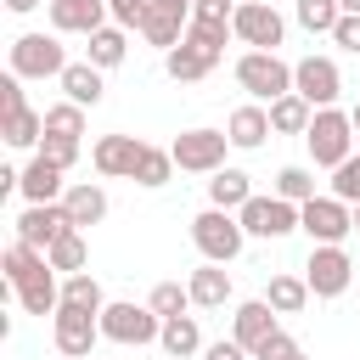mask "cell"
I'll list each match as a JSON object with an SVG mask.
<instances>
[{"label": "cell", "instance_id": "obj_1", "mask_svg": "<svg viewBox=\"0 0 360 360\" xmlns=\"http://www.w3.org/2000/svg\"><path fill=\"white\" fill-rule=\"evenodd\" d=\"M304 146L315 158V169H338L349 152H354V118L338 112V107H315L309 129H304Z\"/></svg>", "mask_w": 360, "mask_h": 360}, {"label": "cell", "instance_id": "obj_2", "mask_svg": "<svg viewBox=\"0 0 360 360\" xmlns=\"http://www.w3.org/2000/svg\"><path fill=\"white\" fill-rule=\"evenodd\" d=\"M191 242H197V253L202 259H214V264H231L242 248H248V231H242V219L231 214V208H202L197 219H191Z\"/></svg>", "mask_w": 360, "mask_h": 360}, {"label": "cell", "instance_id": "obj_3", "mask_svg": "<svg viewBox=\"0 0 360 360\" xmlns=\"http://www.w3.org/2000/svg\"><path fill=\"white\" fill-rule=\"evenodd\" d=\"M158 332H163V315H158L152 304H129V298H112V304L101 309V338H107V343H124V349H146V343H158Z\"/></svg>", "mask_w": 360, "mask_h": 360}, {"label": "cell", "instance_id": "obj_4", "mask_svg": "<svg viewBox=\"0 0 360 360\" xmlns=\"http://www.w3.org/2000/svg\"><path fill=\"white\" fill-rule=\"evenodd\" d=\"M236 84L253 101H276V96L292 90V62H281L276 51H242L236 56Z\"/></svg>", "mask_w": 360, "mask_h": 360}, {"label": "cell", "instance_id": "obj_5", "mask_svg": "<svg viewBox=\"0 0 360 360\" xmlns=\"http://www.w3.org/2000/svg\"><path fill=\"white\" fill-rule=\"evenodd\" d=\"M236 219H242V231L248 236H259V242H281V236H292L298 231V202H287V197H248L242 208H236Z\"/></svg>", "mask_w": 360, "mask_h": 360}, {"label": "cell", "instance_id": "obj_6", "mask_svg": "<svg viewBox=\"0 0 360 360\" xmlns=\"http://www.w3.org/2000/svg\"><path fill=\"white\" fill-rule=\"evenodd\" d=\"M169 152H174V169H186V174H214V169H225L231 135H225V129H180V135L169 141Z\"/></svg>", "mask_w": 360, "mask_h": 360}, {"label": "cell", "instance_id": "obj_7", "mask_svg": "<svg viewBox=\"0 0 360 360\" xmlns=\"http://www.w3.org/2000/svg\"><path fill=\"white\" fill-rule=\"evenodd\" d=\"M304 281H309L315 298H343L349 281H354V259L343 253V242H315L309 264H304Z\"/></svg>", "mask_w": 360, "mask_h": 360}, {"label": "cell", "instance_id": "obj_8", "mask_svg": "<svg viewBox=\"0 0 360 360\" xmlns=\"http://www.w3.org/2000/svg\"><path fill=\"white\" fill-rule=\"evenodd\" d=\"M51 343L68 360H90V349L101 343V315L96 309H79V304H62L51 315Z\"/></svg>", "mask_w": 360, "mask_h": 360}, {"label": "cell", "instance_id": "obj_9", "mask_svg": "<svg viewBox=\"0 0 360 360\" xmlns=\"http://www.w3.org/2000/svg\"><path fill=\"white\" fill-rule=\"evenodd\" d=\"M231 34H236L248 51H276V45H281V34H287V22H281V11H276L270 0H236Z\"/></svg>", "mask_w": 360, "mask_h": 360}, {"label": "cell", "instance_id": "obj_10", "mask_svg": "<svg viewBox=\"0 0 360 360\" xmlns=\"http://www.w3.org/2000/svg\"><path fill=\"white\" fill-rule=\"evenodd\" d=\"M68 51L56 45V34H17L11 39V73L22 79H62Z\"/></svg>", "mask_w": 360, "mask_h": 360}, {"label": "cell", "instance_id": "obj_11", "mask_svg": "<svg viewBox=\"0 0 360 360\" xmlns=\"http://www.w3.org/2000/svg\"><path fill=\"white\" fill-rule=\"evenodd\" d=\"M292 90L309 101V107H338V96H343V73H338V62L332 56H298L292 62Z\"/></svg>", "mask_w": 360, "mask_h": 360}, {"label": "cell", "instance_id": "obj_12", "mask_svg": "<svg viewBox=\"0 0 360 360\" xmlns=\"http://www.w3.org/2000/svg\"><path fill=\"white\" fill-rule=\"evenodd\" d=\"M298 231L309 236V242H343L349 231H354V208L343 202V197H309L304 208H298Z\"/></svg>", "mask_w": 360, "mask_h": 360}, {"label": "cell", "instance_id": "obj_13", "mask_svg": "<svg viewBox=\"0 0 360 360\" xmlns=\"http://www.w3.org/2000/svg\"><path fill=\"white\" fill-rule=\"evenodd\" d=\"M62 231H73V219H68L62 202H28V208L17 214V242H28V248H39V253H51V242H56Z\"/></svg>", "mask_w": 360, "mask_h": 360}, {"label": "cell", "instance_id": "obj_14", "mask_svg": "<svg viewBox=\"0 0 360 360\" xmlns=\"http://www.w3.org/2000/svg\"><path fill=\"white\" fill-rule=\"evenodd\" d=\"M141 146H146V141H135V135H101V141L90 146V163H96V174H107V180H129L135 163H141Z\"/></svg>", "mask_w": 360, "mask_h": 360}, {"label": "cell", "instance_id": "obj_15", "mask_svg": "<svg viewBox=\"0 0 360 360\" xmlns=\"http://www.w3.org/2000/svg\"><path fill=\"white\" fill-rule=\"evenodd\" d=\"M45 11H51V28L56 34H96V28H107V0H45Z\"/></svg>", "mask_w": 360, "mask_h": 360}, {"label": "cell", "instance_id": "obj_16", "mask_svg": "<svg viewBox=\"0 0 360 360\" xmlns=\"http://www.w3.org/2000/svg\"><path fill=\"white\" fill-rule=\"evenodd\" d=\"M270 332H281L276 326V309H270V298H248V304H236V315H231V338L253 354Z\"/></svg>", "mask_w": 360, "mask_h": 360}, {"label": "cell", "instance_id": "obj_17", "mask_svg": "<svg viewBox=\"0 0 360 360\" xmlns=\"http://www.w3.org/2000/svg\"><path fill=\"white\" fill-rule=\"evenodd\" d=\"M68 169H56L45 152H34L28 158V169H22V180H17V191L28 197V202H62V191H68V180H62Z\"/></svg>", "mask_w": 360, "mask_h": 360}, {"label": "cell", "instance_id": "obj_18", "mask_svg": "<svg viewBox=\"0 0 360 360\" xmlns=\"http://www.w3.org/2000/svg\"><path fill=\"white\" fill-rule=\"evenodd\" d=\"M225 135H231V146H236V152H259V146H264V135H276V129H270V107H259V101L236 107V112L225 118Z\"/></svg>", "mask_w": 360, "mask_h": 360}, {"label": "cell", "instance_id": "obj_19", "mask_svg": "<svg viewBox=\"0 0 360 360\" xmlns=\"http://www.w3.org/2000/svg\"><path fill=\"white\" fill-rule=\"evenodd\" d=\"M186 287H191V304H197V309H225V304H231V270L214 264V259H202Z\"/></svg>", "mask_w": 360, "mask_h": 360}, {"label": "cell", "instance_id": "obj_20", "mask_svg": "<svg viewBox=\"0 0 360 360\" xmlns=\"http://www.w3.org/2000/svg\"><path fill=\"white\" fill-rule=\"evenodd\" d=\"M62 208H68V219H73L79 231H90V225L107 219V191L90 186V180H73V186L62 191Z\"/></svg>", "mask_w": 360, "mask_h": 360}, {"label": "cell", "instance_id": "obj_21", "mask_svg": "<svg viewBox=\"0 0 360 360\" xmlns=\"http://www.w3.org/2000/svg\"><path fill=\"white\" fill-rule=\"evenodd\" d=\"M56 84H62V96H68V101H79V107H96V101L107 96V79H101V68H96V62H68Z\"/></svg>", "mask_w": 360, "mask_h": 360}, {"label": "cell", "instance_id": "obj_22", "mask_svg": "<svg viewBox=\"0 0 360 360\" xmlns=\"http://www.w3.org/2000/svg\"><path fill=\"white\" fill-rule=\"evenodd\" d=\"M158 349H163L169 360H191V354H202L197 315H169V321H163V332H158Z\"/></svg>", "mask_w": 360, "mask_h": 360}, {"label": "cell", "instance_id": "obj_23", "mask_svg": "<svg viewBox=\"0 0 360 360\" xmlns=\"http://www.w3.org/2000/svg\"><path fill=\"white\" fill-rule=\"evenodd\" d=\"M90 45H84V62H96L101 73L107 68H118L124 56H129V28H118V22H107V28H96V34H84Z\"/></svg>", "mask_w": 360, "mask_h": 360}, {"label": "cell", "instance_id": "obj_24", "mask_svg": "<svg viewBox=\"0 0 360 360\" xmlns=\"http://www.w3.org/2000/svg\"><path fill=\"white\" fill-rule=\"evenodd\" d=\"M0 135H6V146H17V152H39V141H45V112L17 107V112L0 118Z\"/></svg>", "mask_w": 360, "mask_h": 360}, {"label": "cell", "instance_id": "obj_25", "mask_svg": "<svg viewBox=\"0 0 360 360\" xmlns=\"http://www.w3.org/2000/svg\"><path fill=\"white\" fill-rule=\"evenodd\" d=\"M163 68H169V79H174V84H197V79H208L219 62H208L197 45H186V39H180L174 51H163Z\"/></svg>", "mask_w": 360, "mask_h": 360}, {"label": "cell", "instance_id": "obj_26", "mask_svg": "<svg viewBox=\"0 0 360 360\" xmlns=\"http://www.w3.org/2000/svg\"><path fill=\"white\" fill-rule=\"evenodd\" d=\"M309 118H315V107H309L298 90H287V96L270 101V129H276V135H304Z\"/></svg>", "mask_w": 360, "mask_h": 360}, {"label": "cell", "instance_id": "obj_27", "mask_svg": "<svg viewBox=\"0 0 360 360\" xmlns=\"http://www.w3.org/2000/svg\"><path fill=\"white\" fill-rule=\"evenodd\" d=\"M248 197H253V180H248L242 169H214V174H208V202H214V208H231V214H236Z\"/></svg>", "mask_w": 360, "mask_h": 360}, {"label": "cell", "instance_id": "obj_28", "mask_svg": "<svg viewBox=\"0 0 360 360\" xmlns=\"http://www.w3.org/2000/svg\"><path fill=\"white\" fill-rule=\"evenodd\" d=\"M0 270H6V287H22V281L45 276V270H51V259H45L39 248H28V242H11V248H6V259H0Z\"/></svg>", "mask_w": 360, "mask_h": 360}, {"label": "cell", "instance_id": "obj_29", "mask_svg": "<svg viewBox=\"0 0 360 360\" xmlns=\"http://www.w3.org/2000/svg\"><path fill=\"white\" fill-rule=\"evenodd\" d=\"M264 298H270V309H276V315H298L315 292H309V281H304V276H287V270H281V276H270Z\"/></svg>", "mask_w": 360, "mask_h": 360}, {"label": "cell", "instance_id": "obj_30", "mask_svg": "<svg viewBox=\"0 0 360 360\" xmlns=\"http://www.w3.org/2000/svg\"><path fill=\"white\" fill-rule=\"evenodd\" d=\"M135 186H146V191H158V186H169L174 180V152L169 146H141V163H135V174H129Z\"/></svg>", "mask_w": 360, "mask_h": 360}, {"label": "cell", "instance_id": "obj_31", "mask_svg": "<svg viewBox=\"0 0 360 360\" xmlns=\"http://www.w3.org/2000/svg\"><path fill=\"white\" fill-rule=\"evenodd\" d=\"M141 39L146 45H158V51H174L180 39H186V17H174V11H146V22H141Z\"/></svg>", "mask_w": 360, "mask_h": 360}, {"label": "cell", "instance_id": "obj_32", "mask_svg": "<svg viewBox=\"0 0 360 360\" xmlns=\"http://www.w3.org/2000/svg\"><path fill=\"white\" fill-rule=\"evenodd\" d=\"M45 259H51V270H62V276H73V270H84V264H90V248H84V231H79V225H73V231H62V236L51 242V253H45Z\"/></svg>", "mask_w": 360, "mask_h": 360}, {"label": "cell", "instance_id": "obj_33", "mask_svg": "<svg viewBox=\"0 0 360 360\" xmlns=\"http://www.w3.org/2000/svg\"><path fill=\"white\" fill-rule=\"evenodd\" d=\"M62 304H79V309H107V292H101V281L90 276V270H73V276H62Z\"/></svg>", "mask_w": 360, "mask_h": 360}, {"label": "cell", "instance_id": "obj_34", "mask_svg": "<svg viewBox=\"0 0 360 360\" xmlns=\"http://www.w3.org/2000/svg\"><path fill=\"white\" fill-rule=\"evenodd\" d=\"M225 39H236V34L219 22H186V45H197L208 62H225Z\"/></svg>", "mask_w": 360, "mask_h": 360}, {"label": "cell", "instance_id": "obj_35", "mask_svg": "<svg viewBox=\"0 0 360 360\" xmlns=\"http://www.w3.org/2000/svg\"><path fill=\"white\" fill-rule=\"evenodd\" d=\"M45 135H68V141H79V135H84V107H79V101H56V107H45Z\"/></svg>", "mask_w": 360, "mask_h": 360}, {"label": "cell", "instance_id": "obj_36", "mask_svg": "<svg viewBox=\"0 0 360 360\" xmlns=\"http://www.w3.org/2000/svg\"><path fill=\"white\" fill-rule=\"evenodd\" d=\"M276 197H287V202H298V208H304V202H309V197H321V191H315V174H309V169L287 163V169L276 174Z\"/></svg>", "mask_w": 360, "mask_h": 360}, {"label": "cell", "instance_id": "obj_37", "mask_svg": "<svg viewBox=\"0 0 360 360\" xmlns=\"http://www.w3.org/2000/svg\"><path fill=\"white\" fill-rule=\"evenodd\" d=\"M338 17H343V6H338V0H298V22H304L309 34H332V28H338Z\"/></svg>", "mask_w": 360, "mask_h": 360}, {"label": "cell", "instance_id": "obj_38", "mask_svg": "<svg viewBox=\"0 0 360 360\" xmlns=\"http://www.w3.org/2000/svg\"><path fill=\"white\" fill-rule=\"evenodd\" d=\"M146 304H152L163 321H169V315H186V309H191V287H180V281H158Z\"/></svg>", "mask_w": 360, "mask_h": 360}, {"label": "cell", "instance_id": "obj_39", "mask_svg": "<svg viewBox=\"0 0 360 360\" xmlns=\"http://www.w3.org/2000/svg\"><path fill=\"white\" fill-rule=\"evenodd\" d=\"M332 197H343L349 208L360 202V152H349V158L332 169Z\"/></svg>", "mask_w": 360, "mask_h": 360}, {"label": "cell", "instance_id": "obj_40", "mask_svg": "<svg viewBox=\"0 0 360 360\" xmlns=\"http://www.w3.org/2000/svg\"><path fill=\"white\" fill-rule=\"evenodd\" d=\"M253 360H304V349H298L287 332H270V338L253 349Z\"/></svg>", "mask_w": 360, "mask_h": 360}, {"label": "cell", "instance_id": "obj_41", "mask_svg": "<svg viewBox=\"0 0 360 360\" xmlns=\"http://www.w3.org/2000/svg\"><path fill=\"white\" fill-rule=\"evenodd\" d=\"M39 152H45L56 169H73V163H79V141H68V135H45Z\"/></svg>", "mask_w": 360, "mask_h": 360}, {"label": "cell", "instance_id": "obj_42", "mask_svg": "<svg viewBox=\"0 0 360 360\" xmlns=\"http://www.w3.org/2000/svg\"><path fill=\"white\" fill-rule=\"evenodd\" d=\"M231 17H236V0H197V6H191V22H219V28H231Z\"/></svg>", "mask_w": 360, "mask_h": 360}, {"label": "cell", "instance_id": "obj_43", "mask_svg": "<svg viewBox=\"0 0 360 360\" xmlns=\"http://www.w3.org/2000/svg\"><path fill=\"white\" fill-rule=\"evenodd\" d=\"M107 11H112V22H118V28H141V22H146V11H152V0H107Z\"/></svg>", "mask_w": 360, "mask_h": 360}, {"label": "cell", "instance_id": "obj_44", "mask_svg": "<svg viewBox=\"0 0 360 360\" xmlns=\"http://www.w3.org/2000/svg\"><path fill=\"white\" fill-rule=\"evenodd\" d=\"M332 45H343L349 56H360V17H354V11H343V17H338V28H332Z\"/></svg>", "mask_w": 360, "mask_h": 360}, {"label": "cell", "instance_id": "obj_45", "mask_svg": "<svg viewBox=\"0 0 360 360\" xmlns=\"http://www.w3.org/2000/svg\"><path fill=\"white\" fill-rule=\"evenodd\" d=\"M17 107H28V101H22V73H6V79H0V118L17 112Z\"/></svg>", "mask_w": 360, "mask_h": 360}, {"label": "cell", "instance_id": "obj_46", "mask_svg": "<svg viewBox=\"0 0 360 360\" xmlns=\"http://www.w3.org/2000/svg\"><path fill=\"white\" fill-rule=\"evenodd\" d=\"M202 360H253V354H248L236 338H219V343H208V349H202Z\"/></svg>", "mask_w": 360, "mask_h": 360}, {"label": "cell", "instance_id": "obj_47", "mask_svg": "<svg viewBox=\"0 0 360 360\" xmlns=\"http://www.w3.org/2000/svg\"><path fill=\"white\" fill-rule=\"evenodd\" d=\"M152 6H158V11H174V17L191 22V6H197V0H152Z\"/></svg>", "mask_w": 360, "mask_h": 360}, {"label": "cell", "instance_id": "obj_48", "mask_svg": "<svg viewBox=\"0 0 360 360\" xmlns=\"http://www.w3.org/2000/svg\"><path fill=\"white\" fill-rule=\"evenodd\" d=\"M34 6H45V0H6V11H17V17H22V11H34Z\"/></svg>", "mask_w": 360, "mask_h": 360}, {"label": "cell", "instance_id": "obj_49", "mask_svg": "<svg viewBox=\"0 0 360 360\" xmlns=\"http://www.w3.org/2000/svg\"><path fill=\"white\" fill-rule=\"evenodd\" d=\"M338 6H343V11H354V17H360V0H338Z\"/></svg>", "mask_w": 360, "mask_h": 360}, {"label": "cell", "instance_id": "obj_50", "mask_svg": "<svg viewBox=\"0 0 360 360\" xmlns=\"http://www.w3.org/2000/svg\"><path fill=\"white\" fill-rule=\"evenodd\" d=\"M349 118H354V135H360V101H354V112H349Z\"/></svg>", "mask_w": 360, "mask_h": 360}, {"label": "cell", "instance_id": "obj_51", "mask_svg": "<svg viewBox=\"0 0 360 360\" xmlns=\"http://www.w3.org/2000/svg\"><path fill=\"white\" fill-rule=\"evenodd\" d=\"M354 231H360V202H354Z\"/></svg>", "mask_w": 360, "mask_h": 360}]
</instances>
